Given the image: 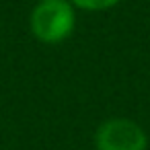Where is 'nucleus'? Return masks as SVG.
<instances>
[{
	"instance_id": "f257e3e1",
	"label": "nucleus",
	"mask_w": 150,
	"mask_h": 150,
	"mask_svg": "<svg viewBox=\"0 0 150 150\" xmlns=\"http://www.w3.org/2000/svg\"><path fill=\"white\" fill-rule=\"evenodd\" d=\"M76 27V13L70 0H39L29 15V29L41 43H62Z\"/></svg>"
},
{
	"instance_id": "f03ea898",
	"label": "nucleus",
	"mask_w": 150,
	"mask_h": 150,
	"mask_svg": "<svg viewBox=\"0 0 150 150\" xmlns=\"http://www.w3.org/2000/svg\"><path fill=\"white\" fill-rule=\"evenodd\" d=\"M95 146L97 150H146L148 136L134 119L113 117L97 127Z\"/></svg>"
},
{
	"instance_id": "7ed1b4c3",
	"label": "nucleus",
	"mask_w": 150,
	"mask_h": 150,
	"mask_svg": "<svg viewBox=\"0 0 150 150\" xmlns=\"http://www.w3.org/2000/svg\"><path fill=\"white\" fill-rule=\"evenodd\" d=\"M74 8H82L88 13H97V11H109L115 4H119L121 0H70Z\"/></svg>"
}]
</instances>
